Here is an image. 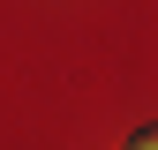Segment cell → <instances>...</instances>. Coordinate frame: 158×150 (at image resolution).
I'll use <instances>...</instances> for the list:
<instances>
[{"mask_svg": "<svg viewBox=\"0 0 158 150\" xmlns=\"http://www.w3.org/2000/svg\"><path fill=\"white\" fill-rule=\"evenodd\" d=\"M128 150H158V128H143V135H135V143H128Z\"/></svg>", "mask_w": 158, "mask_h": 150, "instance_id": "cell-1", "label": "cell"}]
</instances>
